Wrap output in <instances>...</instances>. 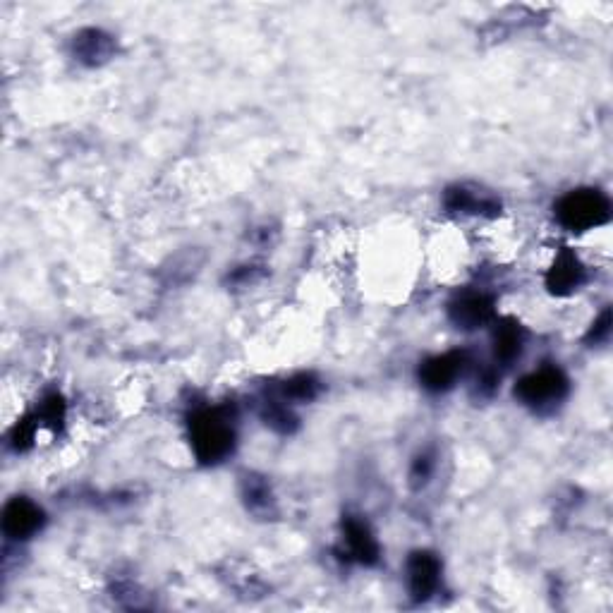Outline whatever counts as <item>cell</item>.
<instances>
[{
    "label": "cell",
    "mask_w": 613,
    "mask_h": 613,
    "mask_svg": "<svg viewBox=\"0 0 613 613\" xmlns=\"http://www.w3.org/2000/svg\"><path fill=\"white\" fill-rule=\"evenodd\" d=\"M190 439L199 463H223L235 448V427L226 410H202L192 417Z\"/></svg>",
    "instance_id": "6da1fadb"
},
{
    "label": "cell",
    "mask_w": 613,
    "mask_h": 613,
    "mask_svg": "<svg viewBox=\"0 0 613 613\" xmlns=\"http://www.w3.org/2000/svg\"><path fill=\"white\" fill-rule=\"evenodd\" d=\"M556 218L570 233H585V230L604 226L611 218V202L604 192L582 187L568 192L558 199Z\"/></svg>",
    "instance_id": "7a4b0ae2"
},
{
    "label": "cell",
    "mask_w": 613,
    "mask_h": 613,
    "mask_svg": "<svg viewBox=\"0 0 613 613\" xmlns=\"http://www.w3.org/2000/svg\"><path fill=\"white\" fill-rule=\"evenodd\" d=\"M568 396V376L558 367H539L525 374L515 386V398L527 408H554Z\"/></svg>",
    "instance_id": "3957f363"
},
{
    "label": "cell",
    "mask_w": 613,
    "mask_h": 613,
    "mask_svg": "<svg viewBox=\"0 0 613 613\" xmlns=\"http://www.w3.org/2000/svg\"><path fill=\"white\" fill-rule=\"evenodd\" d=\"M467 367V352L453 350L436 355L432 360H427L420 367V381L427 391L443 393L448 388L455 386V381L460 379Z\"/></svg>",
    "instance_id": "277c9868"
},
{
    "label": "cell",
    "mask_w": 613,
    "mask_h": 613,
    "mask_svg": "<svg viewBox=\"0 0 613 613\" xmlns=\"http://www.w3.org/2000/svg\"><path fill=\"white\" fill-rule=\"evenodd\" d=\"M405 580H408L412 599L427 602L441 585V561L432 551H415V554H410L408 566H405Z\"/></svg>",
    "instance_id": "5b68a950"
},
{
    "label": "cell",
    "mask_w": 613,
    "mask_h": 613,
    "mask_svg": "<svg viewBox=\"0 0 613 613\" xmlns=\"http://www.w3.org/2000/svg\"><path fill=\"white\" fill-rule=\"evenodd\" d=\"M448 317L458 329L475 331L494 319V297L487 293H463L451 302Z\"/></svg>",
    "instance_id": "8992f818"
},
{
    "label": "cell",
    "mask_w": 613,
    "mask_h": 613,
    "mask_svg": "<svg viewBox=\"0 0 613 613\" xmlns=\"http://www.w3.org/2000/svg\"><path fill=\"white\" fill-rule=\"evenodd\" d=\"M44 525V511L29 499H12L3 511V530L10 539H29Z\"/></svg>",
    "instance_id": "52a82bcc"
},
{
    "label": "cell",
    "mask_w": 613,
    "mask_h": 613,
    "mask_svg": "<svg viewBox=\"0 0 613 613\" xmlns=\"http://www.w3.org/2000/svg\"><path fill=\"white\" fill-rule=\"evenodd\" d=\"M585 283V266L570 250H563L546 273V288L554 295H573Z\"/></svg>",
    "instance_id": "ba28073f"
},
{
    "label": "cell",
    "mask_w": 613,
    "mask_h": 613,
    "mask_svg": "<svg viewBox=\"0 0 613 613\" xmlns=\"http://www.w3.org/2000/svg\"><path fill=\"white\" fill-rule=\"evenodd\" d=\"M343 537L352 561L364 563V566H374L379 561V544L367 523L357 518L343 520Z\"/></svg>",
    "instance_id": "9c48e42d"
},
{
    "label": "cell",
    "mask_w": 613,
    "mask_h": 613,
    "mask_svg": "<svg viewBox=\"0 0 613 613\" xmlns=\"http://www.w3.org/2000/svg\"><path fill=\"white\" fill-rule=\"evenodd\" d=\"M443 204H446L448 211H455V214H496L501 209V204L496 202L494 197L487 192H477L470 190V187L458 185L446 190L443 194Z\"/></svg>",
    "instance_id": "30bf717a"
},
{
    "label": "cell",
    "mask_w": 613,
    "mask_h": 613,
    "mask_svg": "<svg viewBox=\"0 0 613 613\" xmlns=\"http://www.w3.org/2000/svg\"><path fill=\"white\" fill-rule=\"evenodd\" d=\"M491 343H494V360L501 362L503 367H508V364H513L520 355H523L525 333L520 329V324L506 319L496 326Z\"/></svg>",
    "instance_id": "8fae6325"
},
{
    "label": "cell",
    "mask_w": 613,
    "mask_h": 613,
    "mask_svg": "<svg viewBox=\"0 0 613 613\" xmlns=\"http://www.w3.org/2000/svg\"><path fill=\"white\" fill-rule=\"evenodd\" d=\"M113 53L111 36L101 29H84L75 36V56L87 65H99Z\"/></svg>",
    "instance_id": "7c38bea8"
},
{
    "label": "cell",
    "mask_w": 613,
    "mask_h": 613,
    "mask_svg": "<svg viewBox=\"0 0 613 613\" xmlns=\"http://www.w3.org/2000/svg\"><path fill=\"white\" fill-rule=\"evenodd\" d=\"M321 384L314 379L312 374H297L293 379H288L281 388V400L283 403H309L319 396Z\"/></svg>",
    "instance_id": "4fadbf2b"
},
{
    "label": "cell",
    "mask_w": 613,
    "mask_h": 613,
    "mask_svg": "<svg viewBox=\"0 0 613 613\" xmlns=\"http://www.w3.org/2000/svg\"><path fill=\"white\" fill-rule=\"evenodd\" d=\"M264 422L269 424L271 429H276V432L281 434H290L295 429V417L293 412L288 410V405L283 403V400H266L264 405Z\"/></svg>",
    "instance_id": "5bb4252c"
},
{
    "label": "cell",
    "mask_w": 613,
    "mask_h": 613,
    "mask_svg": "<svg viewBox=\"0 0 613 613\" xmlns=\"http://www.w3.org/2000/svg\"><path fill=\"white\" fill-rule=\"evenodd\" d=\"M245 501H247V508H252V511H264V508H269L271 491H269V487H266L264 479L247 477Z\"/></svg>",
    "instance_id": "9a60e30c"
},
{
    "label": "cell",
    "mask_w": 613,
    "mask_h": 613,
    "mask_svg": "<svg viewBox=\"0 0 613 613\" xmlns=\"http://www.w3.org/2000/svg\"><path fill=\"white\" fill-rule=\"evenodd\" d=\"M432 470H434V460L432 455H417L415 463H412V470H410V479L415 487H422V484L429 482V477H432Z\"/></svg>",
    "instance_id": "2e32d148"
},
{
    "label": "cell",
    "mask_w": 613,
    "mask_h": 613,
    "mask_svg": "<svg viewBox=\"0 0 613 613\" xmlns=\"http://www.w3.org/2000/svg\"><path fill=\"white\" fill-rule=\"evenodd\" d=\"M609 333H611V312L609 309H604V314L602 317H599V321L597 324L592 326V331H590V336H587V341H594V343H604L606 338H609Z\"/></svg>",
    "instance_id": "e0dca14e"
}]
</instances>
